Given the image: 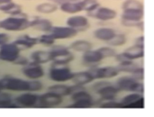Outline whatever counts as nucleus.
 <instances>
[{"instance_id": "1", "label": "nucleus", "mask_w": 154, "mask_h": 117, "mask_svg": "<svg viewBox=\"0 0 154 117\" xmlns=\"http://www.w3.org/2000/svg\"><path fill=\"white\" fill-rule=\"evenodd\" d=\"M3 90L12 92H29L30 81L17 77H5L0 80Z\"/></svg>"}, {"instance_id": "2", "label": "nucleus", "mask_w": 154, "mask_h": 117, "mask_svg": "<svg viewBox=\"0 0 154 117\" xmlns=\"http://www.w3.org/2000/svg\"><path fill=\"white\" fill-rule=\"evenodd\" d=\"M30 21L23 17L8 18L0 22V28L8 31H20L30 26Z\"/></svg>"}, {"instance_id": "3", "label": "nucleus", "mask_w": 154, "mask_h": 117, "mask_svg": "<svg viewBox=\"0 0 154 117\" xmlns=\"http://www.w3.org/2000/svg\"><path fill=\"white\" fill-rule=\"evenodd\" d=\"M49 51L52 56V61L54 64L64 65L73 60V55L64 46H54Z\"/></svg>"}, {"instance_id": "4", "label": "nucleus", "mask_w": 154, "mask_h": 117, "mask_svg": "<svg viewBox=\"0 0 154 117\" xmlns=\"http://www.w3.org/2000/svg\"><path fill=\"white\" fill-rule=\"evenodd\" d=\"M74 73L66 66V65L53 64L49 72L50 79L57 82H63L72 80Z\"/></svg>"}, {"instance_id": "5", "label": "nucleus", "mask_w": 154, "mask_h": 117, "mask_svg": "<svg viewBox=\"0 0 154 117\" xmlns=\"http://www.w3.org/2000/svg\"><path fill=\"white\" fill-rule=\"evenodd\" d=\"M21 51L13 42H8L0 46V60L14 63L20 56Z\"/></svg>"}, {"instance_id": "6", "label": "nucleus", "mask_w": 154, "mask_h": 117, "mask_svg": "<svg viewBox=\"0 0 154 117\" xmlns=\"http://www.w3.org/2000/svg\"><path fill=\"white\" fill-rule=\"evenodd\" d=\"M22 73L29 80H39L44 77L45 72L42 65L31 62L23 67Z\"/></svg>"}, {"instance_id": "7", "label": "nucleus", "mask_w": 154, "mask_h": 117, "mask_svg": "<svg viewBox=\"0 0 154 117\" xmlns=\"http://www.w3.org/2000/svg\"><path fill=\"white\" fill-rule=\"evenodd\" d=\"M88 72L94 79L112 78L117 76L119 72L117 67L113 66L102 67L94 66Z\"/></svg>"}, {"instance_id": "8", "label": "nucleus", "mask_w": 154, "mask_h": 117, "mask_svg": "<svg viewBox=\"0 0 154 117\" xmlns=\"http://www.w3.org/2000/svg\"><path fill=\"white\" fill-rule=\"evenodd\" d=\"M39 95L36 93L24 92L17 96L15 99L17 105L23 107L30 108L38 105Z\"/></svg>"}, {"instance_id": "9", "label": "nucleus", "mask_w": 154, "mask_h": 117, "mask_svg": "<svg viewBox=\"0 0 154 117\" xmlns=\"http://www.w3.org/2000/svg\"><path fill=\"white\" fill-rule=\"evenodd\" d=\"M63 97L51 92L39 95L38 105L43 108H51L61 104Z\"/></svg>"}, {"instance_id": "10", "label": "nucleus", "mask_w": 154, "mask_h": 117, "mask_svg": "<svg viewBox=\"0 0 154 117\" xmlns=\"http://www.w3.org/2000/svg\"><path fill=\"white\" fill-rule=\"evenodd\" d=\"M51 34L55 39H63L71 38L75 36L77 34L76 29L70 27H53Z\"/></svg>"}, {"instance_id": "11", "label": "nucleus", "mask_w": 154, "mask_h": 117, "mask_svg": "<svg viewBox=\"0 0 154 117\" xmlns=\"http://www.w3.org/2000/svg\"><path fill=\"white\" fill-rule=\"evenodd\" d=\"M13 43L21 51L33 48L38 44V38L28 35H24L18 38Z\"/></svg>"}, {"instance_id": "12", "label": "nucleus", "mask_w": 154, "mask_h": 117, "mask_svg": "<svg viewBox=\"0 0 154 117\" xmlns=\"http://www.w3.org/2000/svg\"><path fill=\"white\" fill-rule=\"evenodd\" d=\"M138 81L132 76H124L120 77L117 82V88L118 90L134 93L135 87Z\"/></svg>"}, {"instance_id": "13", "label": "nucleus", "mask_w": 154, "mask_h": 117, "mask_svg": "<svg viewBox=\"0 0 154 117\" xmlns=\"http://www.w3.org/2000/svg\"><path fill=\"white\" fill-rule=\"evenodd\" d=\"M119 91L116 86L112 85L110 82L97 90L101 97L107 101L114 100Z\"/></svg>"}, {"instance_id": "14", "label": "nucleus", "mask_w": 154, "mask_h": 117, "mask_svg": "<svg viewBox=\"0 0 154 117\" xmlns=\"http://www.w3.org/2000/svg\"><path fill=\"white\" fill-rule=\"evenodd\" d=\"M143 9H127L124 10L122 18L125 21L138 22L143 18Z\"/></svg>"}, {"instance_id": "15", "label": "nucleus", "mask_w": 154, "mask_h": 117, "mask_svg": "<svg viewBox=\"0 0 154 117\" xmlns=\"http://www.w3.org/2000/svg\"><path fill=\"white\" fill-rule=\"evenodd\" d=\"M31 62L38 64L43 65L52 61V56L50 51L36 50L31 54Z\"/></svg>"}, {"instance_id": "16", "label": "nucleus", "mask_w": 154, "mask_h": 117, "mask_svg": "<svg viewBox=\"0 0 154 117\" xmlns=\"http://www.w3.org/2000/svg\"><path fill=\"white\" fill-rule=\"evenodd\" d=\"M68 26L76 30L82 29L88 26L89 22L85 17L81 16H75L71 17L67 20Z\"/></svg>"}, {"instance_id": "17", "label": "nucleus", "mask_w": 154, "mask_h": 117, "mask_svg": "<svg viewBox=\"0 0 154 117\" xmlns=\"http://www.w3.org/2000/svg\"><path fill=\"white\" fill-rule=\"evenodd\" d=\"M83 56V60L85 64L91 66V67L95 66V65L100 63L103 58L98 50H90L85 52Z\"/></svg>"}, {"instance_id": "18", "label": "nucleus", "mask_w": 154, "mask_h": 117, "mask_svg": "<svg viewBox=\"0 0 154 117\" xmlns=\"http://www.w3.org/2000/svg\"><path fill=\"white\" fill-rule=\"evenodd\" d=\"M72 80L75 84L84 85L91 82L94 79L89 72H82L74 73Z\"/></svg>"}, {"instance_id": "19", "label": "nucleus", "mask_w": 154, "mask_h": 117, "mask_svg": "<svg viewBox=\"0 0 154 117\" xmlns=\"http://www.w3.org/2000/svg\"><path fill=\"white\" fill-rule=\"evenodd\" d=\"M30 26L43 32H50L53 28L51 21L45 19H36L31 21Z\"/></svg>"}, {"instance_id": "20", "label": "nucleus", "mask_w": 154, "mask_h": 117, "mask_svg": "<svg viewBox=\"0 0 154 117\" xmlns=\"http://www.w3.org/2000/svg\"><path fill=\"white\" fill-rule=\"evenodd\" d=\"M117 13L114 10L108 8H102L97 11L95 14V17L100 20L106 21L115 18Z\"/></svg>"}, {"instance_id": "21", "label": "nucleus", "mask_w": 154, "mask_h": 117, "mask_svg": "<svg viewBox=\"0 0 154 117\" xmlns=\"http://www.w3.org/2000/svg\"><path fill=\"white\" fill-rule=\"evenodd\" d=\"M116 35L113 29L108 28H102L97 29L94 32V36L96 38L102 41L108 42Z\"/></svg>"}, {"instance_id": "22", "label": "nucleus", "mask_w": 154, "mask_h": 117, "mask_svg": "<svg viewBox=\"0 0 154 117\" xmlns=\"http://www.w3.org/2000/svg\"><path fill=\"white\" fill-rule=\"evenodd\" d=\"M123 54L129 59L132 61L135 59L142 58L144 57V48L135 45L127 48Z\"/></svg>"}, {"instance_id": "23", "label": "nucleus", "mask_w": 154, "mask_h": 117, "mask_svg": "<svg viewBox=\"0 0 154 117\" xmlns=\"http://www.w3.org/2000/svg\"><path fill=\"white\" fill-rule=\"evenodd\" d=\"M70 47L74 51L85 53L91 49L92 45L90 42L86 40H78L73 42Z\"/></svg>"}, {"instance_id": "24", "label": "nucleus", "mask_w": 154, "mask_h": 117, "mask_svg": "<svg viewBox=\"0 0 154 117\" xmlns=\"http://www.w3.org/2000/svg\"><path fill=\"white\" fill-rule=\"evenodd\" d=\"M48 91L51 92L63 97L70 95L71 94L70 86L65 85L56 84L50 86Z\"/></svg>"}, {"instance_id": "25", "label": "nucleus", "mask_w": 154, "mask_h": 117, "mask_svg": "<svg viewBox=\"0 0 154 117\" xmlns=\"http://www.w3.org/2000/svg\"><path fill=\"white\" fill-rule=\"evenodd\" d=\"M61 8L64 12L69 14H74L82 11L81 2L77 3L67 2L63 4Z\"/></svg>"}, {"instance_id": "26", "label": "nucleus", "mask_w": 154, "mask_h": 117, "mask_svg": "<svg viewBox=\"0 0 154 117\" xmlns=\"http://www.w3.org/2000/svg\"><path fill=\"white\" fill-rule=\"evenodd\" d=\"M72 99L73 102L92 101V98L91 94L85 90L73 93L72 94Z\"/></svg>"}, {"instance_id": "27", "label": "nucleus", "mask_w": 154, "mask_h": 117, "mask_svg": "<svg viewBox=\"0 0 154 117\" xmlns=\"http://www.w3.org/2000/svg\"><path fill=\"white\" fill-rule=\"evenodd\" d=\"M142 98L141 94L133 93L125 96L122 100L120 103L122 104V106H127L140 100Z\"/></svg>"}, {"instance_id": "28", "label": "nucleus", "mask_w": 154, "mask_h": 117, "mask_svg": "<svg viewBox=\"0 0 154 117\" xmlns=\"http://www.w3.org/2000/svg\"><path fill=\"white\" fill-rule=\"evenodd\" d=\"M137 66L132 62V61H128L124 63H120L119 65L117 66V69L119 72H124L132 73Z\"/></svg>"}, {"instance_id": "29", "label": "nucleus", "mask_w": 154, "mask_h": 117, "mask_svg": "<svg viewBox=\"0 0 154 117\" xmlns=\"http://www.w3.org/2000/svg\"><path fill=\"white\" fill-rule=\"evenodd\" d=\"M126 38L122 34L115 35L110 40L108 41V45L111 46H120L124 45L126 42Z\"/></svg>"}, {"instance_id": "30", "label": "nucleus", "mask_w": 154, "mask_h": 117, "mask_svg": "<svg viewBox=\"0 0 154 117\" xmlns=\"http://www.w3.org/2000/svg\"><path fill=\"white\" fill-rule=\"evenodd\" d=\"M38 38V44L46 46H51L55 42L56 39L51 34L42 35Z\"/></svg>"}, {"instance_id": "31", "label": "nucleus", "mask_w": 154, "mask_h": 117, "mask_svg": "<svg viewBox=\"0 0 154 117\" xmlns=\"http://www.w3.org/2000/svg\"><path fill=\"white\" fill-rule=\"evenodd\" d=\"M103 58L111 57L116 55V52L113 48L109 47H103L98 50Z\"/></svg>"}, {"instance_id": "32", "label": "nucleus", "mask_w": 154, "mask_h": 117, "mask_svg": "<svg viewBox=\"0 0 154 117\" xmlns=\"http://www.w3.org/2000/svg\"><path fill=\"white\" fill-rule=\"evenodd\" d=\"M57 7L55 5L52 4L46 3L39 5L37 8L38 12L42 13H50L56 11Z\"/></svg>"}, {"instance_id": "33", "label": "nucleus", "mask_w": 154, "mask_h": 117, "mask_svg": "<svg viewBox=\"0 0 154 117\" xmlns=\"http://www.w3.org/2000/svg\"><path fill=\"white\" fill-rule=\"evenodd\" d=\"M81 3L82 10H86L89 11H93L99 6L97 2L94 0H85L81 2Z\"/></svg>"}, {"instance_id": "34", "label": "nucleus", "mask_w": 154, "mask_h": 117, "mask_svg": "<svg viewBox=\"0 0 154 117\" xmlns=\"http://www.w3.org/2000/svg\"><path fill=\"white\" fill-rule=\"evenodd\" d=\"M12 104V99L9 94L0 92V107H8Z\"/></svg>"}, {"instance_id": "35", "label": "nucleus", "mask_w": 154, "mask_h": 117, "mask_svg": "<svg viewBox=\"0 0 154 117\" xmlns=\"http://www.w3.org/2000/svg\"><path fill=\"white\" fill-rule=\"evenodd\" d=\"M92 101H80L74 102L72 105L68 106L70 108H79V109H85V108H90L92 106Z\"/></svg>"}, {"instance_id": "36", "label": "nucleus", "mask_w": 154, "mask_h": 117, "mask_svg": "<svg viewBox=\"0 0 154 117\" xmlns=\"http://www.w3.org/2000/svg\"><path fill=\"white\" fill-rule=\"evenodd\" d=\"M124 10L127 9H143L142 4L140 2L133 0H128L125 2L123 6Z\"/></svg>"}, {"instance_id": "37", "label": "nucleus", "mask_w": 154, "mask_h": 117, "mask_svg": "<svg viewBox=\"0 0 154 117\" xmlns=\"http://www.w3.org/2000/svg\"><path fill=\"white\" fill-rule=\"evenodd\" d=\"M132 77L137 81H142L144 78V68L137 67L132 73Z\"/></svg>"}, {"instance_id": "38", "label": "nucleus", "mask_w": 154, "mask_h": 117, "mask_svg": "<svg viewBox=\"0 0 154 117\" xmlns=\"http://www.w3.org/2000/svg\"><path fill=\"white\" fill-rule=\"evenodd\" d=\"M123 107L122 104L120 102H117L114 101L113 100H109L104 103H103L100 106V108H120Z\"/></svg>"}, {"instance_id": "39", "label": "nucleus", "mask_w": 154, "mask_h": 117, "mask_svg": "<svg viewBox=\"0 0 154 117\" xmlns=\"http://www.w3.org/2000/svg\"><path fill=\"white\" fill-rule=\"evenodd\" d=\"M29 63V62L26 57L21 56L20 55L16 60L14 64L18 65L23 66H24L28 64Z\"/></svg>"}, {"instance_id": "40", "label": "nucleus", "mask_w": 154, "mask_h": 117, "mask_svg": "<svg viewBox=\"0 0 154 117\" xmlns=\"http://www.w3.org/2000/svg\"><path fill=\"white\" fill-rule=\"evenodd\" d=\"M9 36L6 33H0V46L9 42Z\"/></svg>"}, {"instance_id": "41", "label": "nucleus", "mask_w": 154, "mask_h": 117, "mask_svg": "<svg viewBox=\"0 0 154 117\" xmlns=\"http://www.w3.org/2000/svg\"><path fill=\"white\" fill-rule=\"evenodd\" d=\"M116 59L120 63H124L128 61H131L123 53L120 54L116 55Z\"/></svg>"}, {"instance_id": "42", "label": "nucleus", "mask_w": 154, "mask_h": 117, "mask_svg": "<svg viewBox=\"0 0 154 117\" xmlns=\"http://www.w3.org/2000/svg\"><path fill=\"white\" fill-rule=\"evenodd\" d=\"M135 45L144 48V37L143 36H141L137 38Z\"/></svg>"}, {"instance_id": "43", "label": "nucleus", "mask_w": 154, "mask_h": 117, "mask_svg": "<svg viewBox=\"0 0 154 117\" xmlns=\"http://www.w3.org/2000/svg\"><path fill=\"white\" fill-rule=\"evenodd\" d=\"M3 90V87H2V85L1 82V81H0V92L2 91Z\"/></svg>"}]
</instances>
